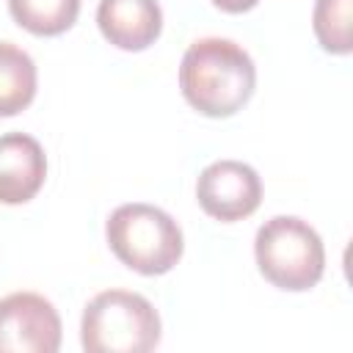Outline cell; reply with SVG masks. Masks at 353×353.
<instances>
[{"instance_id":"obj_1","label":"cell","mask_w":353,"mask_h":353,"mask_svg":"<svg viewBox=\"0 0 353 353\" xmlns=\"http://www.w3.org/2000/svg\"><path fill=\"white\" fill-rule=\"evenodd\" d=\"M256 66L232 39L207 36L193 41L179 63V88L190 108L210 119L234 116L254 94Z\"/></svg>"},{"instance_id":"obj_2","label":"cell","mask_w":353,"mask_h":353,"mask_svg":"<svg viewBox=\"0 0 353 353\" xmlns=\"http://www.w3.org/2000/svg\"><path fill=\"white\" fill-rule=\"evenodd\" d=\"M105 237L116 259L141 276L168 273L185 251L179 223L165 210L143 201L116 207L105 223Z\"/></svg>"},{"instance_id":"obj_3","label":"cell","mask_w":353,"mask_h":353,"mask_svg":"<svg viewBox=\"0 0 353 353\" xmlns=\"http://www.w3.org/2000/svg\"><path fill=\"white\" fill-rule=\"evenodd\" d=\"M160 331L157 309L130 290L94 295L80 320V342L88 353H146L160 345Z\"/></svg>"},{"instance_id":"obj_4","label":"cell","mask_w":353,"mask_h":353,"mask_svg":"<svg viewBox=\"0 0 353 353\" xmlns=\"http://www.w3.org/2000/svg\"><path fill=\"white\" fill-rule=\"evenodd\" d=\"M254 256L259 273L279 290H312L325 270V248L314 226L295 215H276L256 229Z\"/></svg>"},{"instance_id":"obj_5","label":"cell","mask_w":353,"mask_h":353,"mask_svg":"<svg viewBox=\"0 0 353 353\" xmlns=\"http://www.w3.org/2000/svg\"><path fill=\"white\" fill-rule=\"evenodd\" d=\"M61 347V317L39 292H11L0 298L3 353H55Z\"/></svg>"},{"instance_id":"obj_6","label":"cell","mask_w":353,"mask_h":353,"mask_svg":"<svg viewBox=\"0 0 353 353\" xmlns=\"http://www.w3.org/2000/svg\"><path fill=\"white\" fill-rule=\"evenodd\" d=\"M196 199L210 218L234 223L256 212L262 201V179L248 163L215 160L199 174Z\"/></svg>"},{"instance_id":"obj_7","label":"cell","mask_w":353,"mask_h":353,"mask_svg":"<svg viewBox=\"0 0 353 353\" xmlns=\"http://www.w3.org/2000/svg\"><path fill=\"white\" fill-rule=\"evenodd\" d=\"M47 179V157L36 138L25 132L0 135V204L30 201Z\"/></svg>"},{"instance_id":"obj_8","label":"cell","mask_w":353,"mask_h":353,"mask_svg":"<svg viewBox=\"0 0 353 353\" xmlns=\"http://www.w3.org/2000/svg\"><path fill=\"white\" fill-rule=\"evenodd\" d=\"M97 25L113 47L141 52L157 41L163 30V8L157 0H99Z\"/></svg>"},{"instance_id":"obj_9","label":"cell","mask_w":353,"mask_h":353,"mask_svg":"<svg viewBox=\"0 0 353 353\" xmlns=\"http://www.w3.org/2000/svg\"><path fill=\"white\" fill-rule=\"evenodd\" d=\"M36 83L33 58L22 47L0 41V119L22 113L36 97Z\"/></svg>"},{"instance_id":"obj_10","label":"cell","mask_w":353,"mask_h":353,"mask_svg":"<svg viewBox=\"0 0 353 353\" xmlns=\"http://www.w3.org/2000/svg\"><path fill=\"white\" fill-rule=\"evenodd\" d=\"M8 11L28 33L58 36L77 22L80 0H8Z\"/></svg>"},{"instance_id":"obj_11","label":"cell","mask_w":353,"mask_h":353,"mask_svg":"<svg viewBox=\"0 0 353 353\" xmlns=\"http://www.w3.org/2000/svg\"><path fill=\"white\" fill-rule=\"evenodd\" d=\"M350 6H353V0H314L312 28L325 52L347 55L353 50Z\"/></svg>"},{"instance_id":"obj_12","label":"cell","mask_w":353,"mask_h":353,"mask_svg":"<svg viewBox=\"0 0 353 353\" xmlns=\"http://www.w3.org/2000/svg\"><path fill=\"white\" fill-rule=\"evenodd\" d=\"M259 0H212V6H218L221 11L226 14H243V11H251Z\"/></svg>"}]
</instances>
